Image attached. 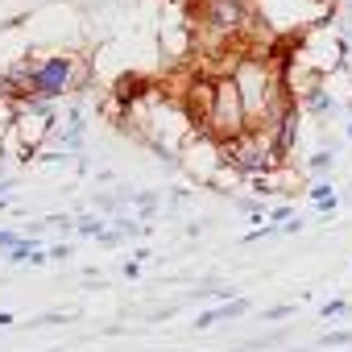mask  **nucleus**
I'll list each match as a JSON object with an SVG mask.
<instances>
[{"instance_id":"nucleus-3","label":"nucleus","mask_w":352,"mask_h":352,"mask_svg":"<svg viewBox=\"0 0 352 352\" xmlns=\"http://www.w3.org/2000/svg\"><path fill=\"white\" fill-rule=\"evenodd\" d=\"M278 157H282V149L274 145V137H270L265 129H261V133H241V137L232 141V162H236L241 170L261 174V170H270Z\"/></svg>"},{"instance_id":"nucleus-4","label":"nucleus","mask_w":352,"mask_h":352,"mask_svg":"<svg viewBox=\"0 0 352 352\" xmlns=\"http://www.w3.org/2000/svg\"><path fill=\"white\" fill-rule=\"evenodd\" d=\"M249 25V13H245V5L241 0H208L204 5V30L212 34V38H236L241 30Z\"/></svg>"},{"instance_id":"nucleus-2","label":"nucleus","mask_w":352,"mask_h":352,"mask_svg":"<svg viewBox=\"0 0 352 352\" xmlns=\"http://www.w3.org/2000/svg\"><path fill=\"white\" fill-rule=\"evenodd\" d=\"M79 79H83L79 63H75V58H67V54H58V58L34 63V75H30V91H34V96H42V100H50V96H63V91H71Z\"/></svg>"},{"instance_id":"nucleus-5","label":"nucleus","mask_w":352,"mask_h":352,"mask_svg":"<svg viewBox=\"0 0 352 352\" xmlns=\"http://www.w3.org/2000/svg\"><path fill=\"white\" fill-rule=\"evenodd\" d=\"M327 344H352V331H336V336H327Z\"/></svg>"},{"instance_id":"nucleus-1","label":"nucleus","mask_w":352,"mask_h":352,"mask_svg":"<svg viewBox=\"0 0 352 352\" xmlns=\"http://www.w3.org/2000/svg\"><path fill=\"white\" fill-rule=\"evenodd\" d=\"M204 120H208V129H212L216 137H224V141H236V137L245 133V108H241V96H236V87H232L228 75L212 83V104H208Z\"/></svg>"}]
</instances>
